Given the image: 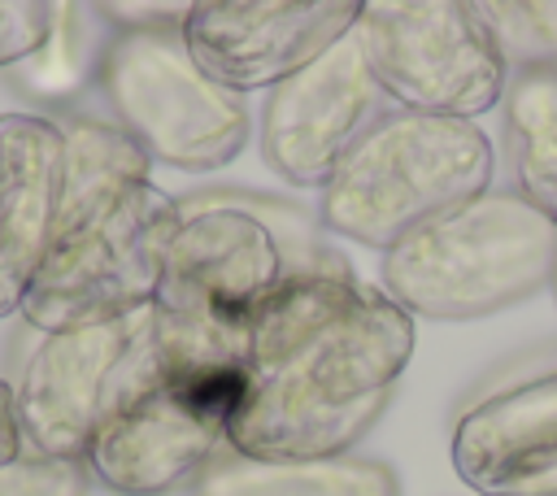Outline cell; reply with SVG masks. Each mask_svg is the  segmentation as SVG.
I'll list each match as a JSON object with an SVG mask.
<instances>
[{
	"label": "cell",
	"mask_w": 557,
	"mask_h": 496,
	"mask_svg": "<svg viewBox=\"0 0 557 496\" xmlns=\"http://www.w3.org/2000/svg\"><path fill=\"white\" fill-rule=\"evenodd\" d=\"M413 318L339 261L296 265L257 309L226 448L257 461L344 457L387 409Z\"/></svg>",
	"instance_id": "6da1fadb"
},
{
	"label": "cell",
	"mask_w": 557,
	"mask_h": 496,
	"mask_svg": "<svg viewBox=\"0 0 557 496\" xmlns=\"http://www.w3.org/2000/svg\"><path fill=\"white\" fill-rule=\"evenodd\" d=\"M57 126V222L17 313L39 335L144 313L178 231V200L148 178V152L113 117L70 113Z\"/></svg>",
	"instance_id": "7a4b0ae2"
},
{
	"label": "cell",
	"mask_w": 557,
	"mask_h": 496,
	"mask_svg": "<svg viewBox=\"0 0 557 496\" xmlns=\"http://www.w3.org/2000/svg\"><path fill=\"white\" fill-rule=\"evenodd\" d=\"M296 265L318 261L292 257L257 200L235 191L178 200V231L148 305L161 379L235 400L257 309Z\"/></svg>",
	"instance_id": "3957f363"
},
{
	"label": "cell",
	"mask_w": 557,
	"mask_h": 496,
	"mask_svg": "<svg viewBox=\"0 0 557 496\" xmlns=\"http://www.w3.org/2000/svg\"><path fill=\"white\" fill-rule=\"evenodd\" d=\"M496 157L466 117L392 109L322 187V226L374 252L492 191Z\"/></svg>",
	"instance_id": "277c9868"
},
{
	"label": "cell",
	"mask_w": 557,
	"mask_h": 496,
	"mask_svg": "<svg viewBox=\"0 0 557 496\" xmlns=\"http://www.w3.org/2000/svg\"><path fill=\"white\" fill-rule=\"evenodd\" d=\"M557 226L518 191H483L383 252V292L431 322L500 313L553 287Z\"/></svg>",
	"instance_id": "5b68a950"
},
{
	"label": "cell",
	"mask_w": 557,
	"mask_h": 496,
	"mask_svg": "<svg viewBox=\"0 0 557 496\" xmlns=\"http://www.w3.org/2000/svg\"><path fill=\"white\" fill-rule=\"evenodd\" d=\"M96 87L109 117L170 170H222L248 144V100L191 61L183 26H109Z\"/></svg>",
	"instance_id": "8992f818"
},
{
	"label": "cell",
	"mask_w": 557,
	"mask_h": 496,
	"mask_svg": "<svg viewBox=\"0 0 557 496\" xmlns=\"http://www.w3.org/2000/svg\"><path fill=\"white\" fill-rule=\"evenodd\" d=\"M235 400L161 379L148 313L126 348L104 418L87 444V470L117 496H170L196 487L205 466L226 448Z\"/></svg>",
	"instance_id": "52a82bcc"
},
{
	"label": "cell",
	"mask_w": 557,
	"mask_h": 496,
	"mask_svg": "<svg viewBox=\"0 0 557 496\" xmlns=\"http://www.w3.org/2000/svg\"><path fill=\"white\" fill-rule=\"evenodd\" d=\"M357 44L396 109L474 122L505 100L509 65L466 0H366Z\"/></svg>",
	"instance_id": "ba28073f"
},
{
	"label": "cell",
	"mask_w": 557,
	"mask_h": 496,
	"mask_svg": "<svg viewBox=\"0 0 557 496\" xmlns=\"http://www.w3.org/2000/svg\"><path fill=\"white\" fill-rule=\"evenodd\" d=\"M387 96L374 83L357 30L326 48L313 65L265 96L261 152L292 187H326L348 152L387 117Z\"/></svg>",
	"instance_id": "9c48e42d"
},
{
	"label": "cell",
	"mask_w": 557,
	"mask_h": 496,
	"mask_svg": "<svg viewBox=\"0 0 557 496\" xmlns=\"http://www.w3.org/2000/svg\"><path fill=\"white\" fill-rule=\"evenodd\" d=\"M361 0H200L183 17L191 61L231 91L278 87L352 35Z\"/></svg>",
	"instance_id": "30bf717a"
},
{
	"label": "cell",
	"mask_w": 557,
	"mask_h": 496,
	"mask_svg": "<svg viewBox=\"0 0 557 496\" xmlns=\"http://www.w3.org/2000/svg\"><path fill=\"white\" fill-rule=\"evenodd\" d=\"M144 313L39 335L13 383L22 452L65 457V461L87 457V444L113 392V374L126 348L135 344Z\"/></svg>",
	"instance_id": "8fae6325"
},
{
	"label": "cell",
	"mask_w": 557,
	"mask_h": 496,
	"mask_svg": "<svg viewBox=\"0 0 557 496\" xmlns=\"http://www.w3.org/2000/svg\"><path fill=\"white\" fill-rule=\"evenodd\" d=\"M448 452L479 496H557V365L466 405Z\"/></svg>",
	"instance_id": "7c38bea8"
},
{
	"label": "cell",
	"mask_w": 557,
	"mask_h": 496,
	"mask_svg": "<svg viewBox=\"0 0 557 496\" xmlns=\"http://www.w3.org/2000/svg\"><path fill=\"white\" fill-rule=\"evenodd\" d=\"M61 126L39 113H0V318L22 300L44 265L61 196Z\"/></svg>",
	"instance_id": "4fadbf2b"
},
{
	"label": "cell",
	"mask_w": 557,
	"mask_h": 496,
	"mask_svg": "<svg viewBox=\"0 0 557 496\" xmlns=\"http://www.w3.org/2000/svg\"><path fill=\"white\" fill-rule=\"evenodd\" d=\"M191 496H400L396 474L374 457H322V461H257L222 448Z\"/></svg>",
	"instance_id": "5bb4252c"
},
{
	"label": "cell",
	"mask_w": 557,
	"mask_h": 496,
	"mask_svg": "<svg viewBox=\"0 0 557 496\" xmlns=\"http://www.w3.org/2000/svg\"><path fill=\"white\" fill-rule=\"evenodd\" d=\"M500 104L513 191L557 226V65L509 74Z\"/></svg>",
	"instance_id": "9a60e30c"
},
{
	"label": "cell",
	"mask_w": 557,
	"mask_h": 496,
	"mask_svg": "<svg viewBox=\"0 0 557 496\" xmlns=\"http://www.w3.org/2000/svg\"><path fill=\"white\" fill-rule=\"evenodd\" d=\"M83 17H87V4H57V22H52L48 44L30 61L17 65V78L26 87H39L35 96H61L65 87H74L83 78L87 57L100 61L109 35L100 44H91V30L100 22H83Z\"/></svg>",
	"instance_id": "2e32d148"
},
{
	"label": "cell",
	"mask_w": 557,
	"mask_h": 496,
	"mask_svg": "<svg viewBox=\"0 0 557 496\" xmlns=\"http://www.w3.org/2000/svg\"><path fill=\"white\" fill-rule=\"evenodd\" d=\"M479 22L496 39L505 65L535 70V65H557V4H474Z\"/></svg>",
	"instance_id": "e0dca14e"
},
{
	"label": "cell",
	"mask_w": 557,
	"mask_h": 496,
	"mask_svg": "<svg viewBox=\"0 0 557 496\" xmlns=\"http://www.w3.org/2000/svg\"><path fill=\"white\" fill-rule=\"evenodd\" d=\"M87 492H91L87 461L22 452L9 466H0V496H87Z\"/></svg>",
	"instance_id": "ac0fdd59"
},
{
	"label": "cell",
	"mask_w": 557,
	"mask_h": 496,
	"mask_svg": "<svg viewBox=\"0 0 557 496\" xmlns=\"http://www.w3.org/2000/svg\"><path fill=\"white\" fill-rule=\"evenodd\" d=\"M57 22V4L44 0H0V70H17L30 61Z\"/></svg>",
	"instance_id": "d6986e66"
},
{
	"label": "cell",
	"mask_w": 557,
	"mask_h": 496,
	"mask_svg": "<svg viewBox=\"0 0 557 496\" xmlns=\"http://www.w3.org/2000/svg\"><path fill=\"white\" fill-rule=\"evenodd\" d=\"M22 457V426H17V405H13V383L0 379V466Z\"/></svg>",
	"instance_id": "ffe728a7"
},
{
	"label": "cell",
	"mask_w": 557,
	"mask_h": 496,
	"mask_svg": "<svg viewBox=\"0 0 557 496\" xmlns=\"http://www.w3.org/2000/svg\"><path fill=\"white\" fill-rule=\"evenodd\" d=\"M553 296H557V270H553Z\"/></svg>",
	"instance_id": "44dd1931"
}]
</instances>
